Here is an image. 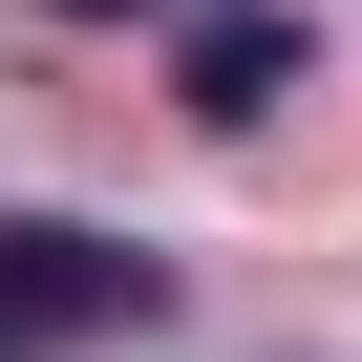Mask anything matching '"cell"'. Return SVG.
<instances>
[{"mask_svg":"<svg viewBox=\"0 0 362 362\" xmlns=\"http://www.w3.org/2000/svg\"><path fill=\"white\" fill-rule=\"evenodd\" d=\"M170 86H192V128H256V107L298 86V0H214V22L170 43Z\"/></svg>","mask_w":362,"mask_h":362,"instance_id":"2","label":"cell"},{"mask_svg":"<svg viewBox=\"0 0 362 362\" xmlns=\"http://www.w3.org/2000/svg\"><path fill=\"white\" fill-rule=\"evenodd\" d=\"M107 320H149V256L128 235H86V214H22V235H0V362H64Z\"/></svg>","mask_w":362,"mask_h":362,"instance_id":"1","label":"cell"},{"mask_svg":"<svg viewBox=\"0 0 362 362\" xmlns=\"http://www.w3.org/2000/svg\"><path fill=\"white\" fill-rule=\"evenodd\" d=\"M43 22H149V0H43Z\"/></svg>","mask_w":362,"mask_h":362,"instance_id":"3","label":"cell"}]
</instances>
